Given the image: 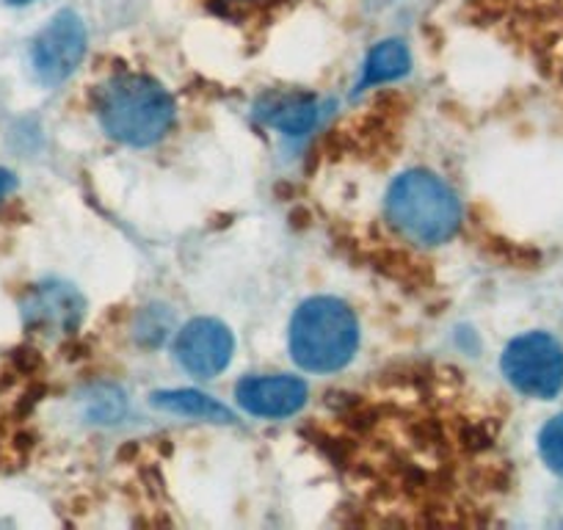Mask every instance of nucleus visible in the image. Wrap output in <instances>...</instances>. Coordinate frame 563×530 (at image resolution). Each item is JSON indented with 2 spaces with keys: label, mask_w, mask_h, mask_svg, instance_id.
I'll use <instances>...</instances> for the list:
<instances>
[{
  "label": "nucleus",
  "mask_w": 563,
  "mask_h": 530,
  "mask_svg": "<svg viewBox=\"0 0 563 530\" xmlns=\"http://www.w3.org/2000/svg\"><path fill=\"white\" fill-rule=\"evenodd\" d=\"M97 117L119 144L153 147L175 122V100L147 75H117L97 91Z\"/></svg>",
  "instance_id": "1"
},
{
  "label": "nucleus",
  "mask_w": 563,
  "mask_h": 530,
  "mask_svg": "<svg viewBox=\"0 0 563 530\" xmlns=\"http://www.w3.org/2000/svg\"><path fill=\"white\" fill-rule=\"evenodd\" d=\"M360 345V323L349 305L332 296H312L290 321V354L301 371H343Z\"/></svg>",
  "instance_id": "2"
},
{
  "label": "nucleus",
  "mask_w": 563,
  "mask_h": 530,
  "mask_svg": "<svg viewBox=\"0 0 563 530\" xmlns=\"http://www.w3.org/2000/svg\"><path fill=\"white\" fill-rule=\"evenodd\" d=\"M387 219L409 241L445 243L462 224L459 199L445 183L431 172H406L387 191Z\"/></svg>",
  "instance_id": "3"
},
{
  "label": "nucleus",
  "mask_w": 563,
  "mask_h": 530,
  "mask_svg": "<svg viewBox=\"0 0 563 530\" xmlns=\"http://www.w3.org/2000/svg\"><path fill=\"white\" fill-rule=\"evenodd\" d=\"M500 367L517 393L550 401L563 387V345L547 332L519 334L503 351Z\"/></svg>",
  "instance_id": "4"
},
{
  "label": "nucleus",
  "mask_w": 563,
  "mask_h": 530,
  "mask_svg": "<svg viewBox=\"0 0 563 530\" xmlns=\"http://www.w3.org/2000/svg\"><path fill=\"white\" fill-rule=\"evenodd\" d=\"M86 42L84 20L75 12H58L31 45V67L40 84L58 86L75 75L86 56Z\"/></svg>",
  "instance_id": "5"
},
{
  "label": "nucleus",
  "mask_w": 563,
  "mask_h": 530,
  "mask_svg": "<svg viewBox=\"0 0 563 530\" xmlns=\"http://www.w3.org/2000/svg\"><path fill=\"white\" fill-rule=\"evenodd\" d=\"M235 338L230 329L216 318H197L186 323L175 340V356L197 378H213L230 365Z\"/></svg>",
  "instance_id": "6"
},
{
  "label": "nucleus",
  "mask_w": 563,
  "mask_h": 530,
  "mask_svg": "<svg viewBox=\"0 0 563 530\" xmlns=\"http://www.w3.org/2000/svg\"><path fill=\"white\" fill-rule=\"evenodd\" d=\"M307 384L296 376H246L235 387L238 407L252 418L282 420L305 409Z\"/></svg>",
  "instance_id": "7"
},
{
  "label": "nucleus",
  "mask_w": 563,
  "mask_h": 530,
  "mask_svg": "<svg viewBox=\"0 0 563 530\" xmlns=\"http://www.w3.org/2000/svg\"><path fill=\"white\" fill-rule=\"evenodd\" d=\"M84 318V299L69 285H40L25 301V321L42 332H69Z\"/></svg>",
  "instance_id": "8"
},
{
  "label": "nucleus",
  "mask_w": 563,
  "mask_h": 530,
  "mask_svg": "<svg viewBox=\"0 0 563 530\" xmlns=\"http://www.w3.org/2000/svg\"><path fill=\"white\" fill-rule=\"evenodd\" d=\"M153 404L164 412L183 415V418L208 420V423H232V412L219 404L210 395L199 393V389H166V393H155Z\"/></svg>",
  "instance_id": "9"
},
{
  "label": "nucleus",
  "mask_w": 563,
  "mask_h": 530,
  "mask_svg": "<svg viewBox=\"0 0 563 530\" xmlns=\"http://www.w3.org/2000/svg\"><path fill=\"white\" fill-rule=\"evenodd\" d=\"M411 69V56L409 47L398 40L378 42L365 58V69H362L360 89H367V86L389 84V80L404 78Z\"/></svg>",
  "instance_id": "10"
},
{
  "label": "nucleus",
  "mask_w": 563,
  "mask_h": 530,
  "mask_svg": "<svg viewBox=\"0 0 563 530\" xmlns=\"http://www.w3.org/2000/svg\"><path fill=\"white\" fill-rule=\"evenodd\" d=\"M268 122L288 136H305L316 128L318 106L312 100H285L268 113Z\"/></svg>",
  "instance_id": "11"
},
{
  "label": "nucleus",
  "mask_w": 563,
  "mask_h": 530,
  "mask_svg": "<svg viewBox=\"0 0 563 530\" xmlns=\"http://www.w3.org/2000/svg\"><path fill=\"white\" fill-rule=\"evenodd\" d=\"M539 453L547 467L563 478V415L547 420V426L539 434Z\"/></svg>",
  "instance_id": "12"
},
{
  "label": "nucleus",
  "mask_w": 563,
  "mask_h": 530,
  "mask_svg": "<svg viewBox=\"0 0 563 530\" xmlns=\"http://www.w3.org/2000/svg\"><path fill=\"white\" fill-rule=\"evenodd\" d=\"M14 188H18V177H14L9 169H0V197H7V194L14 191Z\"/></svg>",
  "instance_id": "13"
},
{
  "label": "nucleus",
  "mask_w": 563,
  "mask_h": 530,
  "mask_svg": "<svg viewBox=\"0 0 563 530\" xmlns=\"http://www.w3.org/2000/svg\"><path fill=\"white\" fill-rule=\"evenodd\" d=\"M12 7H25V3H34V0H9Z\"/></svg>",
  "instance_id": "14"
}]
</instances>
